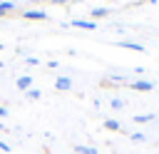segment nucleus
<instances>
[{
    "mask_svg": "<svg viewBox=\"0 0 159 154\" xmlns=\"http://www.w3.org/2000/svg\"><path fill=\"white\" fill-rule=\"evenodd\" d=\"M129 89H134V92H152L154 84L149 79H134V82H129Z\"/></svg>",
    "mask_w": 159,
    "mask_h": 154,
    "instance_id": "f257e3e1",
    "label": "nucleus"
},
{
    "mask_svg": "<svg viewBox=\"0 0 159 154\" xmlns=\"http://www.w3.org/2000/svg\"><path fill=\"white\" fill-rule=\"evenodd\" d=\"M20 17H22V20H47L50 15H47L45 10H25Z\"/></svg>",
    "mask_w": 159,
    "mask_h": 154,
    "instance_id": "f03ea898",
    "label": "nucleus"
},
{
    "mask_svg": "<svg viewBox=\"0 0 159 154\" xmlns=\"http://www.w3.org/2000/svg\"><path fill=\"white\" fill-rule=\"evenodd\" d=\"M114 45H117V47H124V50H134V52H144V45H139V42H132V40H117Z\"/></svg>",
    "mask_w": 159,
    "mask_h": 154,
    "instance_id": "7ed1b4c3",
    "label": "nucleus"
},
{
    "mask_svg": "<svg viewBox=\"0 0 159 154\" xmlns=\"http://www.w3.org/2000/svg\"><path fill=\"white\" fill-rule=\"evenodd\" d=\"M67 27H80V30H89V32H92V30H94V22H92V20H70Z\"/></svg>",
    "mask_w": 159,
    "mask_h": 154,
    "instance_id": "20e7f679",
    "label": "nucleus"
},
{
    "mask_svg": "<svg viewBox=\"0 0 159 154\" xmlns=\"http://www.w3.org/2000/svg\"><path fill=\"white\" fill-rule=\"evenodd\" d=\"M55 89L57 92H70L72 89V79L70 77H57L55 79Z\"/></svg>",
    "mask_w": 159,
    "mask_h": 154,
    "instance_id": "39448f33",
    "label": "nucleus"
},
{
    "mask_svg": "<svg viewBox=\"0 0 159 154\" xmlns=\"http://www.w3.org/2000/svg\"><path fill=\"white\" fill-rule=\"evenodd\" d=\"M107 15H109V7H92V10H89L92 22H94V20H102V17H107Z\"/></svg>",
    "mask_w": 159,
    "mask_h": 154,
    "instance_id": "423d86ee",
    "label": "nucleus"
},
{
    "mask_svg": "<svg viewBox=\"0 0 159 154\" xmlns=\"http://www.w3.org/2000/svg\"><path fill=\"white\" fill-rule=\"evenodd\" d=\"M12 10H15V2H10V0H2V2H0V17L10 15Z\"/></svg>",
    "mask_w": 159,
    "mask_h": 154,
    "instance_id": "0eeeda50",
    "label": "nucleus"
},
{
    "mask_svg": "<svg viewBox=\"0 0 159 154\" xmlns=\"http://www.w3.org/2000/svg\"><path fill=\"white\" fill-rule=\"evenodd\" d=\"M15 84H17V89H25V92H27V89L32 87V77H17Z\"/></svg>",
    "mask_w": 159,
    "mask_h": 154,
    "instance_id": "6e6552de",
    "label": "nucleus"
},
{
    "mask_svg": "<svg viewBox=\"0 0 159 154\" xmlns=\"http://www.w3.org/2000/svg\"><path fill=\"white\" fill-rule=\"evenodd\" d=\"M25 97H27V99H40L42 94H40V89H37V87H30V89L25 92Z\"/></svg>",
    "mask_w": 159,
    "mask_h": 154,
    "instance_id": "1a4fd4ad",
    "label": "nucleus"
},
{
    "mask_svg": "<svg viewBox=\"0 0 159 154\" xmlns=\"http://www.w3.org/2000/svg\"><path fill=\"white\" fill-rule=\"evenodd\" d=\"M104 129L117 132V129H119V122H117V119H104Z\"/></svg>",
    "mask_w": 159,
    "mask_h": 154,
    "instance_id": "9d476101",
    "label": "nucleus"
},
{
    "mask_svg": "<svg viewBox=\"0 0 159 154\" xmlns=\"http://www.w3.org/2000/svg\"><path fill=\"white\" fill-rule=\"evenodd\" d=\"M75 152H77V154H97V149H94V147H80V144L75 147Z\"/></svg>",
    "mask_w": 159,
    "mask_h": 154,
    "instance_id": "9b49d317",
    "label": "nucleus"
},
{
    "mask_svg": "<svg viewBox=\"0 0 159 154\" xmlns=\"http://www.w3.org/2000/svg\"><path fill=\"white\" fill-rule=\"evenodd\" d=\"M154 119V114H137L134 117V122H139V124H144V122H152Z\"/></svg>",
    "mask_w": 159,
    "mask_h": 154,
    "instance_id": "f8f14e48",
    "label": "nucleus"
},
{
    "mask_svg": "<svg viewBox=\"0 0 159 154\" xmlns=\"http://www.w3.org/2000/svg\"><path fill=\"white\" fill-rule=\"evenodd\" d=\"M129 139H132V142H144V139H147V134H142V132H134V134H129Z\"/></svg>",
    "mask_w": 159,
    "mask_h": 154,
    "instance_id": "ddd939ff",
    "label": "nucleus"
},
{
    "mask_svg": "<svg viewBox=\"0 0 159 154\" xmlns=\"http://www.w3.org/2000/svg\"><path fill=\"white\" fill-rule=\"evenodd\" d=\"M109 104H112V109H122V107H124V102H122V99H117V97H114Z\"/></svg>",
    "mask_w": 159,
    "mask_h": 154,
    "instance_id": "4468645a",
    "label": "nucleus"
},
{
    "mask_svg": "<svg viewBox=\"0 0 159 154\" xmlns=\"http://www.w3.org/2000/svg\"><path fill=\"white\" fill-rule=\"evenodd\" d=\"M55 5H65V2H72V0H52Z\"/></svg>",
    "mask_w": 159,
    "mask_h": 154,
    "instance_id": "2eb2a0df",
    "label": "nucleus"
},
{
    "mask_svg": "<svg viewBox=\"0 0 159 154\" xmlns=\"http://www.w3.org/2000/svg\"><path fill=\"white\" fill-rule=\"evenodd\" d=\"M0 117H7V109L5 107H0Z\"/></svg>",
    "mask_w": 159,
    "mask_h": 154,
    "instance_id": "dca6fc26",
    "label": "nucleus"
},
{
    "mask_svg": "<svg viewBox=\"0 0 159 154\" xmlns=\"http://www.w3.org/2000/svg\"><path fill=\"white\" fill-rule=\"evenodd\" d=\"M32 2H52V0H32Z\"/></svg>",
    "mask_w": 159,
    "mask_h": 154,
    "instance_id": "f3484780",
    "label": "nucleus"
},
{
    "mask_svg": "<svg viewBox=\"0 0 159 154\" xmlns=\"http://www.w3.org/2000/svg\"><path fill=\"white\" fill-rule=\"evenodd\" d=\"M144 2H157V0H144Z\"/></svg>",
    "mask_w": 159,
    "mask_h": 154,
    "instance_id": "a211bd4d",
    "label": "nucleus"
},
{
    "mask_svg": "<svg viewBox=\"0 0 159 154\" xmlns=\"http://www.w3.org/2000/svg\"><path fill=\"white\" fill-rule=\"evenodd\" d=\"M0 2H2V0H0Z\"/></svg>",
    "mask_w": 159,
    "mask_h": 154,
    "instance_id": "6ab92c4d",
    "label": "nucleus"
},
{
    "mask_svg": "<svg viewBox=\"0 0 159 154\" xmlns=\"http://www.w3.org/2000/svg\"><path fill=\"white\" fill-rule=\"evenodd\" d=\"M0 129H2V127H0Z\"/></svg>",
    "mask_w": 159,
    "mask_h": 154,
    "instance_id": "aec40b11",
    "label": "nucleus"
}]
</instances>
